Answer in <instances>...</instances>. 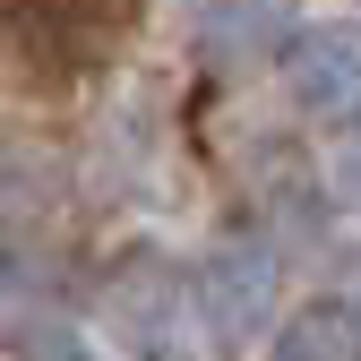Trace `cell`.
<instances>
[{
    "label": "cell",
    "mask_w": 361,
    "mask_h": 361,
    "mask_svg": "<svg viewBox=\"0 0 361 361\" xmlns=\"http://www.w3.org/2000/svg\"><path fill=\"white\" fill-rule=\"evenodd\" d=\"M121 9L129 0H18V35L35 52H52V61H86L121 26Z\"/></svg>",
    "instance_id": "7a4b0ae2"
},
{
    "label": "cell",
    "mask_w": 361,
    "mask_h": 361,
    "mask_svg": "<svg viewBox=\"0 0 361 361\" xmlns=\"http://www.w3.org/2000/svg\"><path fill=\"white\" fill-rule=\"evenodd\" d=\"M301 95L327 104V112H344V95H353V52H344V43H319V52L301 61Z\"/></svg>",
    "instance_id": "277c9868"
},
{
    "label": "cell",
    "mask_w": 361,
    "mask_h": 361,
    "mask_svg": "<svg viewBox=\"0 0 361 361\" xmlns=\"http://www.w3.org/2000/svg\"><path fill=\"white\" fill-rule=\"evenodd\" d=\"M276 361H353V319H344V310H310V319H293L284 344H276Z\"/></svg>",
    "instance_id": "3957f363"
},
{
    "label": "cell",
    "mask_w": 361,
    "mask_h": 361,
    "mask_svg": "<svg viewBox=\"0 0 361 361\" xmlns=\"http://www.w3.org/2000/svg\"><path fill=\"white\" fill-rule=\"evenodd\" d=\"M198 310L215 319V336H250L267 310H276V258H267V250H224V258H207Z\"/></svg>",
    "instance_id": "6da1fadb"
}]
</instances>
